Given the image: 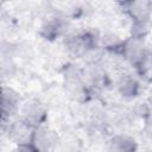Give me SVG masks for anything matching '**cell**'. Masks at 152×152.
Listing matches in <instances>:
<instances>
[{
    "label": "cell",
    "instance_id": "1",
    "mask_svg": "<svg viewBox=\"0 0 152 152\" xmlns=\"http://www.w3.org/2000/svg\"><path fill=\"white\" fill-rule=\"evenodd\" d=\"M148 50L150 49L146 46L144 38L129 36L128 38L124 39L119 55H121L124 59L140 71L147 62Z\"/></svg>",
    "mask_w": 152,
    "mask_h": 152
},
{
    "label": "cell",
    "instance_id": "2",
    "mask_svg": "<svg viewBox=\"0 0 152 152\" xmlns=\"http://www.w3.org/2000/svg\"><path fill=\"white\" fill-rule=\"evenodd\" d=\"M7 138L17 145L18 151H32L34 152V148L32 146V137L34 132V127L21 120L20 118L8 121L7 124Z\"/></svg>",
    "mask_w": 152,
    "mask_h": 152
},
{
    "label": "cell",
    "instance_id": "3",
    "mask_svg": "<svg viewBox=\"0 0 152 152\" xmlns=\"http://www.w3.org/2000/svg\"><path fill=\"white\" fill-rule=\"evenodd\" d=\"M99 40L100 38H97L93 32L80 31L66 37L65 48L70 55L75 57H84L97 48Z\"/></svg>",
    "mask_w": 152,
    "mask_h": 152
},
{
    "label": "cell",
    "instance_id": "4",
    "mask_svg": "<svg viewBox=\"0 0 152 152\" xmlns=\"http://www.w3.org/2000/svg\"><path fill=\"white\" fill-rule=\"evenodd\" d=\"M18 114L21 120L34 128L45 125L48 120V108L38 99H30L21 102Z\"/></svg>",
    "mask_w": 152,
    "mask_h": 152
},
{
    "label": "cell",
    "instance_id": "5",
    "mask_svg": "<svg viewBox=\"0 0 152 152\" xmlns=\"http://www.w3.org/2000/svg\"><path fill=\"white\" fill-rule=\"evenodd\" d=\"M65 87L68 91L74 95L76 99L81 100L87 97L90 94V86L87 82L84 69L80 68H69L65 72Z\"/></svg>",
    "mask_w": 152,
    "mask_h": 152
},
{
    "label": "cell",
    "instance_id": "6",
    "mask_svg": "<svg viewBox=\"0 0 152 152\" xmlns=\"http://www.w3.org/2000/svg\"><path fill=\"white\" fill-rule=\"evenodd\" d=\"M58 142H59V138L53 129L46 127L45 125L34 128L32 137V146L34 148V152L52 151L57 147Z\"/></svg>",
    "mask_w": 152,
    "mask_h": 152
},
{
    "label": "cell",
    "instance_id": "7",
    "mask_svg": "<svg viewBox=\"0 0 152 152\" xmlns=\"http://www.w3.org/2000/svg\"><path fill=\"white\" fill-rule=\"evenodd\" d=\"M21 104V100L19 94L10 88V87H2L1 90V118L2 124H6L10 121L14 115L19 113V108Z\"/></svg>",
    "mask_w": 152,
    "mask_h": 152
},
{
    "label": "cell",
    "instance_id": "8",
    "mask_svg": "<svg viewBox=\"0 0 152 152\" xmlns=\"http://www.w3.org/2000/svg\"><path fill=\"white\" fill-rule=\"evenodd\" d=\"M124 10L132 21L151 20L152 0H132L124 7Z\"/></svg>",
    "mask_w": 152,
    "mask_h": 152
},
{
    "label": "cell",
    "instance_id": "9",
    "mask_svg": "<svg viewBox=\"0 0 152 152\" xmlns=\"http://www.w3.org/2000/svg\"><path fill=\"white\" fill-rule=\"evenodd\" d=\"M66 26H68V24L64 20V18L55 15V17L49 18L42 25V27H40V34L45 39L52 40V39H56L58 37H61L64 33Z\"/></svg>",
    "mask_w": 152,
    "mask_h": 152
},
{
    "label": "cell",
    "instance_id": "10",
    "mask_svg": "<svg viewBox=\"0 0 152 152\" xmlns=\"http://www.w3.org/2000/svg\"><path fill=\"white\" fill-rule=\"evenodd\" d=\"M138 148L135 139L128 134H115L108 140V150L114 152H132Z\"/></svg>",
    "mask_w": 152,
    "mask_h": 152
},
{
    "label": "cell",
    "instance_id": "11",
    "mask_svg": "<svg viewBox=\"0 0 152 152\" xmlns=\"http://www.w3.org/2000/svg\"><path fill=\"white\" fill-rule=\"evenodd\" d=\"M116 88L121 96H124L126 99H133V97L138 96V94L140 91V83L132 75H124L118 81Z\"/></svg>",
    "mask_w": 152,
    "mask_h": 152
},
{
    "label": "cell",
    "instance_id": "12",
    "mask_svg": "<svg viewBox=\"0 0 152 152\" xmlns=\"http://www.w3.org/2000/svg\"><path fill=\"white\" fill-rule=\"evenodd\" d=\"M102 42V46L103 49L110 51V52H115V53H120L121 50V45L124 39H120L118 36L115 34H106L103 36V38H100Z\"/></svg>",
    "mask_w": 152,
    "mask_h": 152
},
{
    "label": "cell",
    "instance_id": "13",
    "mask_svg": "<svg viewBox=\"0 0 152 152\" xmlns=\"http://www.w3.org/2000/svg\"><path fill=\"white\" fill-rule=\"evenodd\" d=\"M152 23L151 20H144V21H132L131 26V36L138 37V38H144L150 33L151 31Z\"/></svg>",
    "mask_w": 152,
    "mask_h": 152
},
{
    "label": "cell",
    "instance_id": "14",
    "mask_svg": "<svg viewBox=\"0 0 152 152\" xmlns=\"http://www.w3.org/2000/svg\"><path fill=\"white\" fill-rule=\"evenodd\" d=\"M145 133L147 138L152 141V112L145 116Z\"/></svg>",
    "mask_w": 152,
    "mask_h": 152
},
{
    "label": "cell",
    "instance_id": "15",
    "mask_svg": "<svg viewBox=\"0 0 152 152\" xmlns=\"http://www.w3.org/2000/svg\"><path fill=\"white\" fill-rule=\"evenodd\" d=\"M147 70H152V49L148 50V57H147V62L145 64V66L140 70V72L142 74L144 71H147Z\"/></svg>",
    "mask_w": 152,
    "mask_h": 152
},
{
    "label": "cell",
    "instance_id": "16",
    "mask_svg": "<svg viewBox=\"0 0 152 152\" xmlns=\"http://www.w3.org/2000/svg\"><path fill=\"white\" fill-rule=\"evenodd\" d=\"M113 1H114L115 4H118L119 6H121V7L124 8V7H125L126 5H128V4H129V2L132 1V0H113Z\"/></svg>",
    "mask_w": 152,
    "mask_h": 152
}]
</instances>
